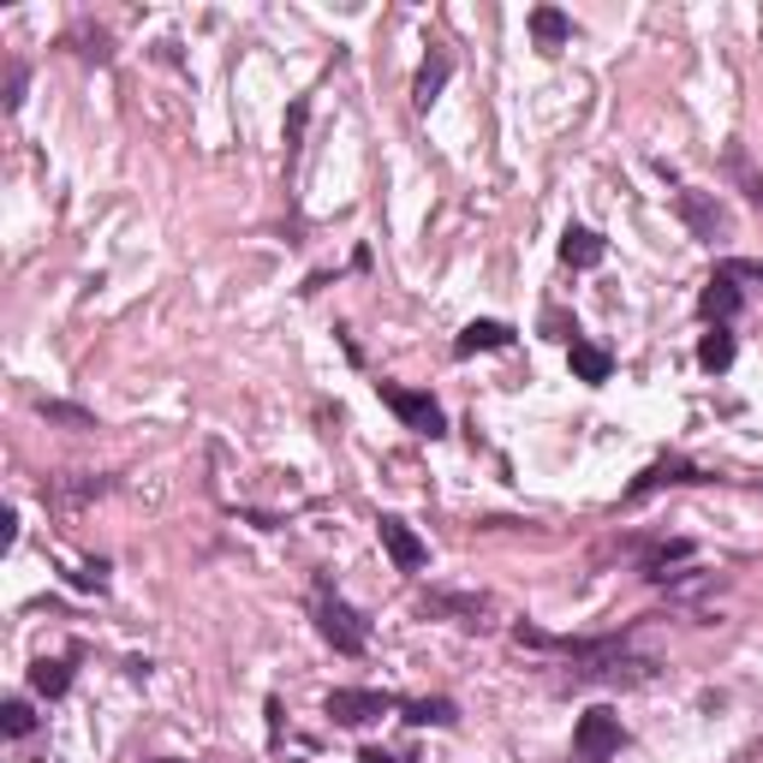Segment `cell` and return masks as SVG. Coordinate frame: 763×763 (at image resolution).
I'll use <instances>...</instances> for the list:
<instances>
[{
	"mask_svg": "<svg viewBox=\"0 0 763 763\" xmlns=\"http://www.w3.org/2000/svg\"><path fill=\"white\" fill-rule=\"evenodd\" d=\"M382 400H388V412L406 423L412 436H442V406L430 400V394H418V388H394V382H382Z\"/></svg>",
	"mask_w": 763,
	"mask_h": 763,
	"instance_id": "1",
	"label": "cell"
},
{
	"mask_svg": "<svg viewBox=\"0 0 763 763\" xmlns=\"http://www.w3.org/2000/svg\"><path fill=\"white\" fill-rule=\"evenodd\" d=\"M621 740H626V733H621V716H614V710H584L579 716V728H572V752H579V757H614V752H621Z\"/></svg>",
	"mask_w": 763,
	"mask_h": 763,
	"instance_id": "2",
	"label": "cell"
},
{
	"mask_svg": "<svg viewBox=\"0 0 763 763\" xmlns=\"http://www.w3.org/2000/svg\"><path fill=\"white\" fill-rule=\"evenodd\" d=\"M316 626H322V638H329L341 656H358L364 651V621L341 603V597H329V591L316 597Z\"/></svg>",
	"mask_w": 763,
	"mask_h": 763,
	"instance_id": "3",
	"label": "cell"
},
{
	"mask_svg": "<svg viewBox=\"0 0 763 763\" xmlns=\"http://www.w3.org/2000/svg\"><path fill=\"white\" fill-rule=\"evenodd\" d=\"M376 537H382V549H388V561L400 567V572H418L423 561H430L423 537H418L406 519H394V513H382V519H376Z\"/></svg>",
	"mask_w": 763,
	"mask_h": 763,
	"instance_id": "4",
	"label": "cell"
},
{
	"mask_svg": "<svg viewBox=\"0 0 763 763\" xmlns=\"http://www.w3.org/2000/svg\"><path fill=\"white\" fill-rule=\"evenodd\" d=\"M329 716L341 728H364L376 722V716H388V698L382 692H352V686H341V692H329Z\"/></svg>",
	"mask_w": 763,
	"mask_h": 763,
	"instance_id": "5",
	"label": "cell"
},
{
	"mask_svg": "<svg viewBox=\"0 0 763 763\" xmlns=\"http://www.w3.org/2000/svg\"><path fill=\"white\" fill-rule=\"evenodd\" d=\"M507 341H513L507 322H490V316H483V322H465L460 341H453V352H460V358H472V352H502Z\"/></svg>",
	"mask_w": 763,
	"mask_h": 763,
	"instance_id": "6",
	"label": "cell"
},
{
	"mask_svg": "<svg viewBox=\"0 0 763 763\" xmlns=\"http://www.w3.org/2000/svg\"><path fill=\"white\" fill-rule=\"evenodd\" d=\"M663 483H703V472H698V465H686V460H663V465H651V472L626 490V502H644V495L663 490Z\"/></svg>",
	"mask_w": 763,
	"mask_h": 763,
	"instance_id": "7",
	"label": "cell"
},
{
	"mask_svg": "<svg viewBox=\"0 0 763 763\" xmlns=\"http://www.w3.org/2000/svg\"><path fill=\"white\" fill-rule=\"evenodd\" d=\"M698 316H710L716 329H722L728 316H740V287H733L728 275H716V281L698 292Z\"/></svg>",
	"mask_w": 763,
	"mask_h": 763,
	"instance_id": "8",
	"label": "cell"
},
{
	"mask_svg": "<svg viewBox=\"0 0 763 763\" xmlns=\"http://www.w3.org/2000/svg\"><path fill=\"white\" fill-rule=\"evenodd\" d=\"M561 262H572V269H597V262H603V233L567 227L561 233Z\"/></svg>",
	"mask_w": 763,
	"mask_h": 763,
	"instance_id": "9",
	"label": "cell"
},
{
	"mask_svg": "<svg viewBox=\"0 0 763 763\" xmlns=\"http://www.w3.org/2000/svg\"><path fill=\"white\" fill-rule=\"evenodd\" d=\"M680 215H686V227H692L698 239H716V233L728 227V222H722V209H716V203L703 197V191H680Z\"/></svg>",
	"mask_w": 763,
	"mask_h": 763,
	"instance_id": "10",
	"label": "cell"
},
{
	"mask_svg": "<svg viewBox=\"0 0 763 763\" xmlns=\"http://www.w3.org/2000/svg\"><path fill=\"white\" fill-rule=\"evenodd\" d=\"M567 364H572V376H579V382H609V370H614V358L603 346H591V341H572Z\"/></svg>",
	"mask_w": 763,
	"mask_h": 763,
	"instance_id": "11",
	"label": "cell"
},
{
	"mask_svg": "<svg viewBox=\"0 0 763 763\" xmlns=\"http://www.w3.org/2000/svg\"><path fill=\"white\" fill-rule=\"evenodd\" d=\"M400 710H406L412 728H453L460 722V710H453L448 698H412V703H400Z\"/></svg>",
	"mask_w": 763,
	"mask_h": 763,
	"instance_id": "12",
	"label": "cell"
},
{
	"mask_svg": "<svg viewBox=\"0 0 763 763\" xmlns=\"http://www.w3.org/2000/svg\"><path fill=\"white\" fill-rule=\"evenodd\" d=\"M448 72H453V61H448V54H430V61L418 66V84H412V101H418V108H430V101L442 96Z\"/></svg>",
	"mask_w": 763,
	"mask_h": 763,
	"instance_id": "13",
	"label": "cell"
},
{
	"mask_svg": "<svg viewBox=\"0 0 763 763\" xmlns=\"http://www.w3.org/2000/svg\"><path fill=\"white\" fill-rule=\"evenodd\" d=\"M31 686L42 698H66V686H72V663L66 656H42V663L31 668Z\"/></svg>",
	"mask_w": 763,
	"mask_h": 763,
	"instance_id": "14",
	"label": "cell"
},
{
	"mask_svg": "<svg viewBox=\"0 0 763 763\" xmlns=\"http://www.w3.org/2000/svg\"><path fill=\"white\" fill-rule=\"evenodd\" d=\"M531 36L542 42V49H561V42L572 36V19H567V12H555V7H537L531 12Z\"/></svg>",
	"mask_w": 763,
	"mask_h": 763,
	"instance_id": "15",
	"label": "cell"
},
{
	"mask_svg": "<svg viewBox=\"0 0 763 763\" xmlns=\"http://www.w3.org/2000/svg\"><path fill=\"white\" fill-rule=\"evenodd\" d=\"M698 364H703V370H728V364H733V334L728 329L703 334V341H698Z\"/></svg>",
	"mask_w": 763,
	"mask_h": 763,
	"instance_id": "16",
	"label": "cell"
},
{
	"mask_svg": "<svg viewBox=\"0 0 763 763\" xmlns=\"http://www.w3.org/2000/svg\"><path fill=\"white\" fill-rule=\"evenodd\" d=\"M728 168H733V173H740V185H745V197H752V203H757V209H763V173L752 168V161H745V150H728Z\"/></svg>",
	"mask_w": 763,
	"mask_h": 763,
	"instance_id": "17",
	"label": "cell"
},
{
	"mask_svg": "<svg viewBox=\"0 0 763 763\" xmlns=\"http://www.w3.org/2000/svg\"><path fill=\"white\" fill-rule=\"evenodd\" d=\"M0 728H7V733H12V740H24V733H31V728H36V716H31V703H24V698H12V703H7V710H0Z\"/></svg>",
	"mask_w": 763,
	"mask_h": 763,
	"instance_id": "18",
	"label": "cell"
},
{
	"mask_svg": "<svg viewBox=\"0 0 763 763\" xmlns=\"http://www.w3.org/2000/svg\"><path fill=\"white\" fill-rule=\"evenodd\" d=\"M36 412H42V418H54V423H72V430H96V418H90V412H78V406H61V400H42Z\"/></svg>",
	"mask_w": 763,
	"mask_h": 763,
	"instance_id": "19",
	"label": "cell"
},
{
	"mask_svg": "<svg viewBox=\"0 0 763 763\" xmlns=\"http://www.w3.org/2000/svg\"><path fill=\"white\" fill-rule=\"evenodd\" d=\"M24 84H31V78H24V66H12L7 72V108H19V101H24Z\"/></svg>",
	"mask_w": 763,
	"mask_h": 763,
	"instance_id": "20",
	"label": "cell"
},
{
	"mask_svg": "<svg viewBox=\"0 0 763 763\" xmlns=\"http://www.w3.org/2000/svg\"><path fill=\"white\" fill-rule=\"evenodd\" d=\"M728 281H763V262H728Z\"/></svg>",
	"mask_w": 763,
	"mask_h": 763,
	"instance_id": "21",
	"label": "cell"
},
{
	"mask_svg": "<svg viewBox=\"0 0 763 763\" xmlns=\"http://www.w3.org/2000/svg\"><path fill=\"white\" fill-rule=\"evenodd\" d=\"M358 763H394L388 752H376V745H364V752H358Z\"/></svg>",
	"mask_w": 763,
	"mask_h": 763,
	"instance_id": "22",
	"label": "cell"
}]
</instances>
